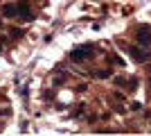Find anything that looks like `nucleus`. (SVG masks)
Returning a JSON list of instances; mask_svg holds the SVG:
<instances>
[{"instance_id": "f257e3e1", "label": "nucleus", "mask_w": 151, "mask_h": 136, "mask_svg": "<svg viewBox=\"0 0 151 136\" xmlns=\"http://www.w3.org/2000/svg\"><path fill=\"white\" fill-rule=\"evenodd\" d=\"M93 55V45H79L77 50L70 52V59L72 61H83V59H88Z\"/></svg>"}, {"instance_id": "f03ea898", "label": "nucleus", "mask_w": 151, "mask_h": 136, "mask_svg": "<svg viewBox=\"0 0 151 136\" xmlns=\"http://www.w3.org/2000/svg\"><path fill=\"white\" fill-rule=\"evenodd\" d=\"M131 57L135 59V61H140V64H147L151 59V55H149V50H142V48H131Z\"/></svg>"}, {"instance_id": "7ed1b4c3", "label": "nucleus", "mask_w": 151, "mask_h": 136, "mask_svg": "<svg viewBox=\"0 0 151 136\" xmlns=\"http://www.w3.org/2000/svg\"><path fill=\"white\" fill-rule=\"evenodd\" d=\"M135 36H138V43L140 45H151V30L149 27H138V34H135Z\"/></svg>"}, {"instance_id": "20e7f679", "label": "nucleus", "mask_w": 151, "mask_h": 136, "mask_svg": "<svg viewBox=\"0 0 151 136\" xmlns=\"http://www.w3.org/2000/svg\"><path fill=\"white\" fill-rule=\"evenodd\" d=\"M16 7H18V14H20V16H23L25 20H34V16H32V7H29V2L20 0V2H16Z\"/></svg>"}, {"instance_id": "39448f33", "label": "nucleus", "mask_w": 151, "mask_h": 136, "mask_svg": "<svg viewBox=\"0 0 151 136\" xmlns=\"http://www.w3.org/2000/svg\"><path fill=\"white\" fill-rule=\"evenodd\" d=\"M2 14H5L7 18H14V16L18 14V7L12 5V2H7V5H2Z\"/></svg>"}, {"instance_id": "423d86ee", "label": "nucleus", "mask_w": 151, "mask_h": 136, "mask_svg": "<svg viewBox=\"0 0 151 136\" xmlns=\"http://www.w3.org/2000/svg\"><path fill=\"white\" fill-rule=\"evenodd\" d=\"M111 75H113L111 68H99V71H95V77L97 79H106V77H111Z\"/></svg>"}, {"instance_id": "0eeeda50", "label": "nucleus", "mask_w": 151, "mask_h": 136, "mask_svg": "<svg viewBox=\"0 0 151 136\" xmlns=\"http://www.w3.org/2000/svg\"><path fill=\"white\" fill-rule=\"evenodd\" d=\"M9 34H12L14 39H18V36H23V30H20V27H12V30H9Z\"/></svg>"}, {"instance_id": "6e6552de", "label": "nucleus", "mask_w": 151, "mask_h": 136, "mask_svg": "<svg viewBox=\"0 0 151 136\" xmlns=\"http://www.w3.org/2000/svg\"><path fill=\"white\" fill-rule=\"evenodd\" d=\"M129 84H131V86H129V91H135V89H138V79H131Z\"/></svg>"}, {"instance_id": "1a4fd4ad", "label": "nucleus", "mask_w": 151, "mask_h": 136, "mask_svg": "<svg viewBox=\"0 0 151 136\" xmlns=\"http://www.w3.org/2000/svg\"><path fill=\"white\" fill-rule=\"evenodd\" d=\"M131 109H133V111H140V109H142V104H140V102H133Z\"/></svg>"}, {"instance_id": "9d476101", "label": "nucleus", "mask_w": 151, "mask_h": 136, "mask_svg": "<svg viewBox=\"0 0 151 136\" xmlns=\"http://www.w3.org/2000/svg\"><path fill=\"white\" fill-rule=\"evenodd\" d=\"M0 129H2V123H0Z\"/></svg>"}, {"instance_id": "9b49d317", "label": "nucleus", "mask_w": 151, "mask_h": 136, "mask_svg": "<svg viewBox=\"0 0 151 136\" xmlns=\"http://www.w3.org/2000/svg\"><path fill=\"white\" fill-rule=\"evenodd\" d=\"M0 25H2V23H0Z\"/></svg>"}, {"instance_id": "f8f14e48", "label": "nucleus", "mask_w": 151, "mask_h": 136, "mask_svg": "<svg viewBox=\"0 0 151 136\" xmlns=\"http://www.w3.org/2000/svg\"><path fill=\"white\" fill-rule=\"evenodd\" d=\"M0 50H2V48H0Z\"/></svg>"}]
</instances>
